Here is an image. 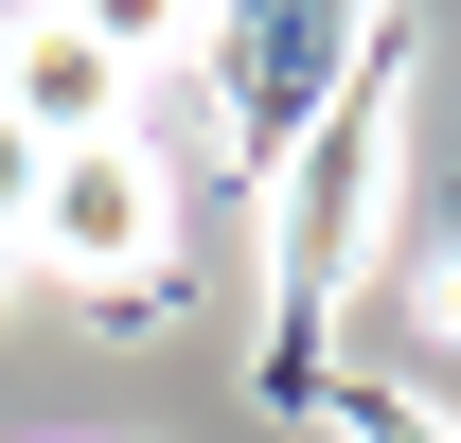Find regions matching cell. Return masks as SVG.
<instances>
[{
  "instance_id": "obj_1",
  "label": "cell",
  "mask_w": 461,
  "mask_h": 443,
  "mask_svg": "<svg viewBox=\"0 0 461 443\" xmlns=\"http://www.w3.org/2000/svg\"><path fill=\"white\" fill-rule=\"evenodd\" d=\"M391 107H408V54L373 71V107L302 124V177H285V213H267V284H285V320H320V302L373 267V213H391V177H408Z\"/></svg>"
},
{
  "instance_id": "obj_2",
  "label": "cell",
  "mask_w": 461,
  "mask_h": 443,
  "mask_svg": "<svg viewBox=\"0 0 461 443\" xmlns=\"http://www.w3.org/2000/svg\"><path fill=\"white\" fill-rule=\"evenodd\" d=\"M54 284H89V302H142V284H177V177L160 142H71V160H36V231H18Z\"/></svg>"
},
{
  "instance_id": "obj_3",
  "label": "cell",
  "mask_w": 461,
  "mask_h": 443,
  "mask_svg": "<svg viewBox=\"0 0 461 443\" xmlns=\"http://www.w3.org/2000/svg\"><path fill=\"white\" fill-rule=\"evenodd\" d=\"M0 124H18L36 160H71V142H142V36H124V18H71V0L0 18Z\"/></svg>"
},
{
  "instance_id": "obj_4",
  "label": "cell",
  "mask_w": 461,
  "mask_h": 443,
  "mask_svg": "<svg viewBox=\"0 0 461 443\" xmlns=\"http://www.w3.org/2000/svg\"><path fill=\"white\" fill-rule=\"evenodd\" d=\"M338 54H355V18H249V36H230V160L302 142L320 89H338Z\"/></svg>"
},
{
  "instance_id": "obj_5",
  "label": "cell",
  "mask_w": 461,
  "mask_h": 443,
  "mask_svg": "<svg viewBox=\"0 0 461 443\" xmlns=\"http://www.w3.org/2000/svg\"><path fill=\"white\" fill-rule=\"evenodd\" d=\"M18 231H36V142L0 124V267H18Z\"/></svg>"
}]
</instances>
